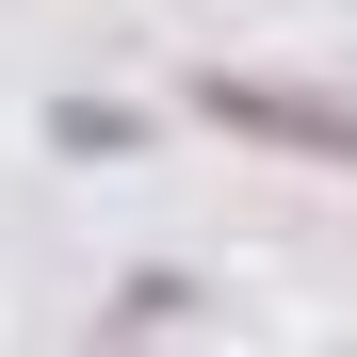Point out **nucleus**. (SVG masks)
Wrapping results in <instances>:
<instances>
[{
    "label": "nucleus",
    "instance_id": "1",
    "mask_svg": "<svg viewBox=\"0 0 357 357\" xmlns=\"http://www.w3.org/2000/svg\"><path fill=\"white\" fill-rule=\"evenodd\" d=\"M244 130H309V146H357V114H292V98H227Z\"/></svg>",
    "mask_w": 357,
    "mask_h": 357
}]
</instances>
